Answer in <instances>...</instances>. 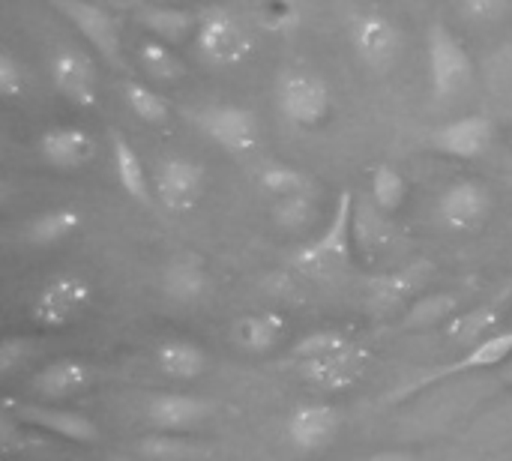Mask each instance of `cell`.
Here are the masks:
<instances>
[{"label": "cell", "instance_id": "6da1fadb", "mask_svg": "<svg viewBox=\"0 0 512 461\" xmlns=\"http://www.w3.org/2000/svg\"><path fill=\"white\" fill-rule=\"evenodd\" d=\"M351 219H354V192H342L327 228L294 255L297 270H303L309 279H318V282L342 279L351 270V261H354Z\"/></svg>", "mask_w": 512, "mask_h": 461}, {"label": "cell", "instance_id": "7a4b0ae2", "mask_svg": "<svg viewBox=\"0 0 512 461\" xmlns=\"http://www.w3.org/2000/svg\"><path fill=\"white\" fill-rule=\"evenodd\" d=\"M195 57L210 69H234L255 51V36L249 24L231 9H210L201 15L195 30Z\"/></svg>", "mask_w": 512, "mask_h": 461}, {"label": "cell", "instance_id": "3957f363", "mask_svg": "<svg viewBox=\"0 0 512 461\" xmlns=\"http://www.w3.org/2000/svg\"><path fill=\"white\" fill-rule=\"evenodd\" d=\"M348 39H351V51L354 57L378 75H387L396 69L402 48H405V33L396 24L393 15L381 12V9H363L351 18L348 27Z\"/></svg>", "mask_w": 512, "mask_h": 461}, {"label": "cell", "instance_id": "277c9868", "mask_svg": "<svg viewBox=\"0 0 512 461\" xmlns=\"http://www.w3.org/2000/svg\"><path fill=\"white\" fill-rule=\"evenodd\" d=\"M429 87L435 99H453L474 81V60L465 42L441 21L429 27L426 36Z\"/></svg>", "mask_w": 512, "mask_h": 461}, {"label": "cell", "instance_id": "5b68a950", "mask_svg": "<svg viewBox=\"0 0 512 461\" xmlns=\"http://www.w3.org/2000/svg\"><path fill=\"white\" fill-rule=\"evenodd\" d=\"M276 105L291 126L315 129L333 111V90L318 72L291 69L276 84Z\"/></svg>", "mask_w": 512, "mask_h": 461}, {"label": "cell", "instance_id": "8992f818", "mask_svg": "<svg viewBox=\"0 0 512 461\" xmlns=\"http://www.w3.org/2000/svg\"><path fill=\"white\" fill-rule=\"evenodd\" d=\"M189 120L201 129V135H207V141H213L216 147H222L225 153H234V156L252 153L261 141V123H258L255 111L234 105V102L195 108V111H189Z\"/></svg>", "mask_w": 512, "mask_h": 461}, {"label": "cell", "instance_id": "52a82bcc", "mask_svg": "<svg viewBox=\"0 0 512 461\" xmlns=\"http://www.w3.org/2000/svg\"><path fill=\"white\" fill-rule=\"evenodd\" d=\"M90 303H93V285L84 276L57 273L39 288L30 306V318L45 330H66L90 309Z\"/></svg>", "mask_w": 512, "mask_h": 461}, {"label": "cell", "instance_id": "ba28073f", "mask_svg": "<svg viewBox=\"0 0 512 461\" xmlns=\"http://www.w3.org/2000/svg\"><path fill=\"white\" fill-rule=\"evenodd\" d=\"M495 210L492 189L480 180H456L438 198V222L450 234H480Z\"/></svg>", "mask_w": 512, "mask_h": 461}, {"label": "cell", "instance_id": "9c48e42d", "mask_svg": "<svg viewBox=\"0 0 512 461\" xmlns=\"http://www.w3.org/2000/svg\"><path fill=\"white\" fill-rule=\"evenodd\" d=\"M507 360H512V330H498V333H492L489 339H483L480 345L468 348L459 360H450V363H444V366H438V369L420 375L411 387H402L399 393H393V402L408 399V396H417V393H423V390H429V387H435V384H444V381H450V378H456V375L495 369V366H501V363H507Z\"/></svg>", "mask_w": 512, "mask_h": 461}, {"label": "cell", "instance_id": "30bf717a", "mask_svg": "<svg viewBox=\"0 0 512 461\" xmlns=\"http://www.w3.org/2000/svg\"><path fill=\"white\" fill-rule=\"evenodd\" d=\"M48 78H51L54 90L75 108L99 105V72L87 51H81L75 45L57 48L48 57Z\"/></svg>", "mask_w": 512, "mask_h": 461}, {"label": "cell", "instance_id": "8fae6325", "mask_svg": "<svg viewBox=\"0 0 512 461\" xmlns=\"http://www.w3.org/2000/svg\"><path fill=\"white\" fill-rule=\"evenodd\" d=\"M204 189H207V168L186 156H168L153 177L156 201L174 216L192 213L201 204Z\"/></svg>", "mask_w": 512, "mask_h": 461}, {"label": "cell", "instance_id": "7c38bea8", "mask_svg": "<svg viewBox=\"0 0 512 461\" xmlns=\"http://www.w3.org/2000/svg\"><path fill=\"white\" fill-rule=\"evenodd\" d=\"M369 366H372V351L360 342H351L348 348H342L330 357L297 363V375L321 393H342V390L354 387L357 381H363Z\"/></svg>", "mask_w": 512, "mask_h": 461}, {"label": "cell", "instance_id": "4fadbf2b", "mask_svg": "<svg viewBox=\"0 0 512 461\" xmlns=\"http://www.w3.org/2000/svg\"><path fill=\"white\" fill-rule=\"evenodd\" d=\"M3 411H9L12 417H18L24 426H33V429H42V432H51L63 441H72V444H96L99 441V429L90 417L78 414V411H69V408H57V405H48V402H3Z\"/></svg>", "mask_w": 512, "mask_h": 461}, {"label": "cell", "instance_id": "5bb4252c", "mask_svg": "<svg viewBox=\"0 0 512 461\" xmlns=\"http://www.w3.org/2000/svg\"><path fill=\"white\" fill-rule=\"evenodd\" d=\"M60 15L75 24V30L96 48V54L111 63L120 66L123 63V45H120V27L114 21V15L90 0H51Z\"/></svg>", "mask_w": 512, "mask_h": 461}, {"label": "cell", "instance_id": "9a60e30c", "mask_svg": "<svg viewBox=\"0 0 512 461\" xmlns=\"http://www.w3.org/2000/svg\"><path fill=\"white\" fill-rule=\"evenodd\" d=\"M495 120L489 114H465L432 132V147L453 159H480L495 144Z\"/></svg>", "mask_w": 512, "mask_h": 461}, {"label": "cell", "instance_id": "2e32d148", "mask_svg": "<svg viewBox=\"0 0 512 461\" xmlns=\"http://www.w3.org/2000/svg\"><path fill=\"white\" fill-rule=\"evenodd\" d=\"M339 432H342V414L327 402L300 405L285 423V435L300 453H324L339 438Z\"/></svg>", "mask_w": 512, "mask_h": 461}, {"label": "cell", "instance_id": "e0dca14e", "mask_svg": "<svg viewBox=\"0 0 512 461\" xmlns=\"http://www.w3.org/2000/svg\"><path fill=\"white\" fill-rule=\"evenodd\" d=\"M36 150L48 168L78 171L96 159V138L81 126H51L39 135Z\"/></svg>", "mask_w": 512, "mask_h": 461}, {"label": "cell", "instance_id": "ac0fdd59", "mask_svg": "<svg viewBox=\"0 0 512 461\" xmlns=\"http://www.w3.org/2000/svg\"><path fill=\"white\" fill-rule=\"evenodd\" d=\"M435 264L432 261H411L399 270H390L369 282V303L378 312H393L399 306H408L420 297L426 282L432 279Z\"/></svg>", "mask_w": 512, "mask_h": 461}, {"label": "cell", "instance_id": "d6986e66", "mask_svg": "<svg viewBox=\"0 0 512 461\" xmlns=\"http://www.w3.org/2000/svg\"><path fill=\"white\" fill-rule=\"evenodd\" d=\"M213 411H216L213 402L192 396V393H156L147 402L150 426L159 432H171V435H180V432L201 426Z\"/></svg>", "mask_w": 512, "mask_h": 461}, {"label": "cell", "instance_id": "ffe728a7", "mask_svg": "<svg viewBox=\"0 0 512 461\" xmlns=\"http://www.w3.org/2000/svg\"><path fill=\"white\" fill-rule=\"evenodd\" d=\"M285 339H288V318L273 309L243 315L231 324L234 348H240L243 354H252V357L279 351L285 345Z\"/></svg>", "mask_w": 512, "mask_h": 461}, {"label": "cell", "instance_id": "44dd1931", "mask_svg": "<svg viewBox=\"0 0 512 461\" xmlns=\"http://www.w3.org/2000/svg\"><path fill=\"white\" fill-rule=\"evenodd\" d=\"M30 384L39 399H72L96 384V369L84 360H54L45 369H39Z\"/></svg>", "mask_w": 512, "mask_h": 461}, {"label": "cell", "instance_id": "7402d4cb", "mask_svg": "<svg viewBox=\"0 0 512 461\" xmlns=\"http://www.w3.org/2000/svg\"><path fill=\"white\" fill-rule=\"evenodd\" d=\"M111 168H114V177L120 183V189L141 207H150L156 201V192H153V180L147 177V168L138 156V150L132 147V141L120 132H111Z\"/></svg>", "mask_w": 512, "mask_h": 461}, {"label": "cell", "instance_id": "603a6c76", "mask_svg": "<svg viewBox=\"0 0 512 461\" xmlns=\"http://www.w3.org/2000/svg\"><path fill=\"white\" fill-rule=\"evenodd\" d=\"M138 24L153 36L168 45H180L186 39H195V30L201 24V15L183 6H159V3H141L135 9Z\"/></svg>", "mask_w": 512, "mask_h": 461}, {"label": "cell", "instance_id": "cb8c5ba5", "mask_svg": "<svg viewBox=\"0 0 512 461\" xmlns=\"http://www.w3.org/2000/svg\"><path fill=\"white\" fill-rule=\"evenodd\" d=\"M354 249L366 258L375 261L390 243H393V225H390V213H384L369 195L354 198Z\"/></svg>", "mask_w": 512, "mask_h": 461}, {"label": "cell", "instance_id": "d4e9b609", "mask_svg": "<svg viewBox=\"0 0 512 461\" xmlns=\"http://www.w3.org/2000/svg\"><path fill=\"white\" fill-rule=\"evenodd\" d=\"M210 288V276H207V267L204 261L195 255V252H186L180 258H174L168 267H165V276H162V291L168 300H174L177 306H192L198 303Z\"/></svg>", "mask_w": 512, "mask_h": 461}, {"label": "cell", "instance_id": "484cf974", "mask_svg": "<svg viewBox=\"0 0 512 461\" xmlns=\"http://www.w3.org/2000/svg\"><path fill=\"white\" fill-rule=\"evenodd\" d=\"M504 300H489V303H480L474 309H462L459 315H453L441 330L450 342L456 345H465V348H474L480 345L483 339H489L492 333H498V324L504 318Z\"/></svg>", "mask_w": 512, "mask_h": 461}, {"label": "cell", "instance_id": "4316f807", "mask_svg": "<svg viewBox=\"0 0 512 461\" xmlns=\"http://www.w3.org/2000/svg\"><path fill=\"white\" fill-rule=\"evenodd\" d=\"M84 225L81 210L75 207H54V210H42L36 213L27 225H24V243L33 249H51L66 243L69 237H75Z\"/></svg>", "mask_w": 512, "mask_h": 461}, {"label": "cell", "instance_id": "83f0119b", "mask_svg": "<svg viewBox=\"0 0 512 461\" xmlns=\"http://www.w3.org/2000/svg\"><path fill=\"white\" fill-rule=\"evenodd\" d=\"M156 366L174 381H195L207 372V354L189 339H168L156 348Z\"/></svg>", "mask_w": 512, "mask_h": 461}, {"label": "cell", "instance_id": "f1b7e54d", "mask_svg": "<svg viewBox=\"0 0 512 461\" xmlns=\"http://www.w3.org/2000/svg\"><path fill=\"white\" fill-rule=\"evenodd\" d=\"M462 312V297L450 294V291H438V294H423L417 297L405 318L402 327L405 330H432V327H444L453 315Z\"/></svg>", "mask_w": 512, "mask_h": 461}, {"label": "cell", "instance_id": "f546056e", "mask_svg": "<svg viewBox=\"0 0 512 461\" xmlns=\"http://www.w3.org/2000/svg\"><path fill=\"white\" fill-rule=\"evenodd\" d=\"M138 63L141 69L153 78V81H180L186 75V63L174 54V45L162 42V39H144L138 45Z\"/></svg>", "mask_w": 512, "mask_h": 461}, {"label": "cell", "instance_id": "4dcf8cb0", "mask_svg": "<svg viewBox=\"0 0 512 461\" xmlns=\"http://www.w3.org/2000/svg\"><path fill=\"white\" fill-rule=\"evenodd\" d=\"M123 99H126L129 111H132L141 123H147V126H162V123H168V117H171V102H168V96L159 93V90L150 87V84L126 81V84H123Z\"/></svg>", "mask_w": 512, "mask_h": 461}, {"label": "cell", "instance_id": "1f68e13d", "mask_svg": "<svg viewBox=\"0 0 512 461\" xmlns=\"http://www.w3.org/2000/svg\"><path fill=\"white\" fill-rule=\"evenodd\" d=\"M369 198L384 213L396 216L402 210L405 198H408V180H405V174L396 165H390V162L375 165L372 168V192H369Z\"/></svg>", "mask_w": 512, "mask_h": 461}, {"label": "cell", "instance_id": "d6a6232c", "mask_svg": "<svg viewBox=\"0 0 512 461\" xmlns=\"http://www.w3.org/2000/svg\"><path fill=\"white\" fill-rule=\"evenodd\" d=\"M261 189L270 195V198H288V195H303V192H312L315 189V180L300 171V168H291V165H267L258 177Z\"/></svg>", "mask_w": 512, "mask_h": 461}, {"label": "cell", "instance_id": "836d02e7", "mask_svg": "<svg viewBox=\"0 0 512 461\" xmlns=\"http://www.w3.org/2000/svg\"><path fill=\"white\" fill-rule=\"evenodd\" d=\"M318 216V204H315V195L312 192H303V195H288V198H279L273 204V219L279 228L285 231H309L312 222Z\"/></svg>", "mask_w": 512, "mask_h": 461}, {"label": "cell", "instance_id": "e575fe53", "mask_svg": "<svg viewBox=\"0 0 512 461\" xmlns=\"http://www.w3.org/2000/svg\"><path fill=\"white\" fill-rule=\"evenodd\" d=\"M351 342H354V339H351L345 330H339V327H324V330H315V333L303 336L300 342H294L291 357H294L297 363H309V360L330 357V354L348 348Z\"/></svg>", "mask_w": 512, "mask_h": 461}, {"label": "cell", "instance_id": "d590c367", "mask_svg": "<svg viewBox=\"0 0 512 461\" xmlns=\"http://www.w3.org/2000/svg\"><path fill=\"white\" fill-rule=\"evenodd\" d=\"M135 450H138V456H144V459L150 461H180L189 459V456L195 453L192 444L180 441V438L171 435V432H159V435L141 438V441L135 444Z\"/></svg>", "mask_w": 512, "mask_h": 461}, {"label": "cell", "instance_id": "8d00e7d4", "mask_svg": "<svg viewBox=\"0 0 512 461\" xmlns=\"http://www.w3.org/2000/svg\"><path fill=\"white\" fill-rule=\"evenodd\" d=\"M30 78L24 63L12 54V51H0V96L15 102L21 96H27Z\"/></svg>", "mask_w": 512, "mask_h": 461}, {"label": "cell", "instance_id": "74e56055", "mask_svg": "<svg viewBox=\"0 0 512 461\" xmlns=\"http://www.w3.org/2000/svg\"><path fill=\"white\" fill-rule=\"evenodd\" d=\"M36 354V342L30 336H9L0 342V375L12 378L18 369H24Z\"/></svg>", "mask_w": 512, "mask_h": 461}, {"label": "cell", "instance_id": "f35d334b", "mask_svg": "<svg viewBox=\"0 0 512 461\" xmlns=\"http://www.w3.org/2000/svg\"><path fill=\"white\" fill-rule=\"evenodd\" d=\"M512 0H459V12L471 24H498L507 18Z\"/></svg>", "mask_w": 512, "mask_h": 461}, {"label": "cell", "instance_id": "ab89813d", "mask_svg": "<svg viewBox=\"0 0 512 461\" xmlns=\"http://www.w3.org/2000/svg\"><path fill=\"white\" fill-rule=\"evenodd\" d=\"M0 450L6 456H15L21 450H27V432H24V423L18 417H12L9 411L0 414Z\"/></svg>", "mask_w": 512, "mask_h": 461}, {"label": "cell", "instance_id": "60d3db41", "mask_svg": "<svg viewBox=\"0 0 512 461\" xmlns=\"http://www.w3.org/2000/svg\"><path fill=\"white\" fill-rule=\"evenodd\" d=\"M360 461H414V456L411 453H402V450H384V453H375V456Z\"/></svg>", "mask_w": 512, "mask_h": 461}, {"label": "cell", "instance_id": "b9f144b4", "mask_svg": "<svg viewBox=\"0 0 512 461\" xmlns=\"http://www.w3.org/2000/svg\"><path fill=\"white\" fill-rule=\"evenodd\" d=\"M507 378H510V381H512V360H510V369H507Z\"/></svg>", "mask_w": 512, "mask_h": 461}]
</instances>
